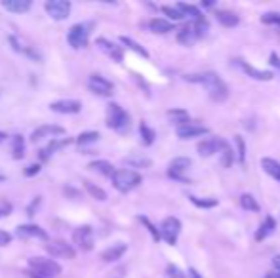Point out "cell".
Here are the masks:
<instances>
[{
    "instance_id": "cell-17",
    "label": "cell",
    "mask_w": 280,
    "mask_h": 278,
    "mask_svg": "<svg viewBox=\"0 0 280 278\" xmlns=\"http://www.w3.org/2000/svg\"><path fill=\"white\" fill-rule=\"evenodd\" d=\"M95 44H97V48H99L101 52H105L110 59H115L117 63H120V61L124 59V52H122V48L117 46L115 42H110V40H107V38L99 36V38L95 40Z\"/></svg>"
},
{
    "instance_id": "cell-4",
    "label": "cell",
    "mask_w": 280,
    "mask_h": 278,
    "mask_svg": "<svg viewBox=\"0 0 280 278\" xmlns=\"http://www.w3.org/2000/svg\"><path fill=\"white\" fill-rule=\"evenodd\" d=\"M107 126L110 130L124 131L130 126V114L119 103L107 105Z\"/></svg>"
},
{
    "instance_id": "cell-13",
    "label": "cell",
    "mask_w": 280,
    "mask_h": 278,
    "mask_svg": "<svg viewBox=\"0 0 280 278\" xmlns=\"http://www.w3.org/2000/svg\"><path fill=\"white\" fill-rule=\"evenodd\" d=\"M8 42L10 46L16 50L17 53H21V55H27L29 59H33V61H40L42 57H40V53L34 50L33 46H29V44L21 38V36H17V35H10L8 36Z\"/></svg>"
},
{
    "instance_id": "cell-43",
    "label": "cell",
    "mask_w": 280,
    "mask_h": 278,
    "mask_svg": "<svg viewBox=\"0 0 280 278\" xmlns=\"http://www.w3.org/2000/svg\"><path fill=\"white\" fill-rule=\"evenodd\" d=\"M193 25H195V29H196V35H198V38H202V36H206V35H208V31H210V25H208V21H206V18L196 19V21H193Z\"/></svg>"
},
{
    "instance_id": "cell-42",
    "label": "cell",
    "mask_w": 280,
    "mask_h": 278,
    "mask_svg": "<svg viewBox=\"0 0 280 278\" xmlns=\"http://www.w3.org/2000/svg\"><path fill=\"white\" fill-rule=\"evenodd\" d=\"M261 23H265V25L280 27V14L278 12H267V14L261 16Z\"/></svg>"
},
{
    "instance_id": "cell-5",
    "label": "cell",
    "mask_w": 280,
    "mask_h": 278,
    "mask_svg": "<svg viewBox=\"0 0 280 278\" xmlns=\"http://www.w3.org/2000/svg\"><path fill=\"white\" fill-rule=\"evenodd\" d=\"M29 269L34 272H40L50 278H55L61 272V265L53 259H46V257H31L29 259Z\"/></svg>"
},
{
    "instance_id": "cell-22",
    "label": "cell",
    "mask_w": 280,
    "mask_h": 278,
    "mask_svg": "<svg viewBox=\"0 0 280 278\" xmlns=\"http://www.w3.org/2000/svg\"><path fill=\"white\" fill-rule=\"evenodd\" d=\"M88 168H90L92 172H95V174L103 175V177H110V179H113V175L117 174L115 166L110 164V162H107V160H93V162L88 164Z\"/></svg>"
},
{
    "instance_id": "cell-45",
    "label": "cell",
    "mask_w": 280,
    "mask_h": 278,
    "mask_svg": "<svg viewBox=\"0 0 280 278\" xmlns=\"http://www.w3.org/2000/svg\"><path fill=\"white\" fill-rule=\"evenodd\" d=\"M164 278H185V274H183V270L179 269L178 265H168L166 267V274H164Z\"/></svg>"
},
{
    "instance_id": "cell-24",
    "label": "cell",
    "mask_w": 280,
    "mask_h": 278,
    "mask_svg": "<svg viewBox=\"0 0 280 278\" xmlns=\"http://www.w3.org/2000/svg\"><path fill=\"white\" fill-rule=\"evenodd\" d=\"M274 229H276V221H274V218L267 216L265 221L259 225V229H257V233H255V240L261 242V240H265V238H269V236L274 233Z\"/></svg>"
},
{
    "instance_id": "cell-16",
    "label": "cell",
    "mask_w": 280,
    "mask_h": 278,
    "mask_svg": "<svg viewBox=\"0 0 280 278\" xmlns=\"http://www.w3.org/2000/svg\"><path fill=\"white\" fill-rule=\"evenodd\" d=\"M63 133H65V128H63V126H58V124H44V126H40V128H36V130L33 131L31 141H33V143H38V141L44 137H58V135H63Z\"/></svg>"
},
{
    "instance_id": "cell-1",
    "label": "cell",
    "mask_w": 280,
    "mask_h": 278,
    "mask_svg": "<svg viewBox=\"0 0 280 278\" xmlns=\"http://www.w3.org/2000/svg\"><path fill=\"white\" fill-rule=\"evenodd\" d=\"M187 82L200 84L208 90V94L213 101H225L229 97V86L215 75V73H200V75H187Z\"/></svg>"
},
{
    "instance_id": "cell-19",
    "label": "cell",
    "mask_w": 280,
    "mask_h": 278,
    "mask_svg": "<svg viewBox=\"0 0 280 278\" xmlns=\"http://www.w3.org/2000/svg\"><path fill=\"white\" fill-rule=\"evenodd\" d=\"M69 143H71L69 139H53V141H50V145H48V147L40 149V151H38V158H40L42 162H48L53 153H58L60 149L67 147Z\"/></svg>"
},
{
    "instance_id": "cell-23",
    "label": "cell",
    "mask_w": 280,
    "mask_h": 278,
    "mask_svg": "<svg viewBox=\"0 0 280 278\" xmlns=\"http://www.w3.org/2000/svg\"><path fill=\"white\" fill-rule=\"evenodd\" d=\"M126 244H115V246H110V248H107V250H103L101 252V257L105 263H113V261H117V259H120L124 253H126Z\"/></svg>"
},
{
    "instance_id": "cell-49",
    "label": "cell",
    "mask_w": 280,
    "mask_h": 278,
    "mask_svg": "<svg viewBox=\"0 0 280 278\" xmlns=\"http://www.w3.org/2000/svg\"><path fill=\"white\" fill-rule=\"evenodd\" d=\"M269 63H271L274 69H278V71H280V57H278V55H276L274 52L271 53V57H269Z\"/></svg>"
},
{
    "instance_id": "cell-12",
    "label": "cell",
    "mask_w": 280,
    "mask_h": 278,
    "mask_svg": "<svg viewBox=\"0 0 280 278\" xmlns=\"http://www.w3.org/2000/svg\"><path fill=\"white\" fill-rule=\"evenodd\" d=\"M227 145V141L221 137H210V139H204V141H200L198 145H196V151H198V155L204 158L212 157V155H215V153H221L223 151V147Z\"/></svg>"
},
{
    "instance_id": "cell-52",
    "label": "cell",
    "mask_w": 280,
    "mask_h": 278,
    "mask_svg": "<svg viewBox=\"0 0 280 278\" xmlns=\"http://www.w3.org/2000/svg\"><path fill=\"white\" fill-rule=\"evenodd\" d=\"M272 267H274V270H276V272H280V253L272 257Z\"/></svg>"
},
{
    "instance_id": "cell-36",
    "label": "cell",
    "mask_w": 280,
    "mask_h": 278,
    "mask_svg": "<svg viewBox=\"0 0 280 278\" xmlns=\"http://www.w3.org/2000/svg\"><path fill=\"white\" fill-rule=\"evenodd\" d=\"M240 206H242L244 210H248V212H259L257 200H255L252 194H248V192H244V194L240 196Z\"/></svg>"
},
{
    "instance_id": "cell-33",
    "label": "cell",
    "mask_w": 280,
    "mask_h": 278,
    "mask_svg": "<svg viewBox=\"0 0 280 278\" xmlns=\"http://www.w3.org/2000/svg\"><path fill=\"white\" fill-rule=\"evenodd\" d=\"M139 135H141V141H143V145H147V147H149V145H153L154 137H156L154 130L147 126V122H141V124H139Z\"/></svg>"
},
{
    "instance_id": "cell-56",
    "label": "cell",
    "mask_w": 280,
    "mask_h": 278,
    "mask_svg": "<svg viewBox=\"0 0 280 278\" xmlns=\"http://www.w3.org/2000/svg\"><path fill=\"white\" fill-rule=\"evenodd\" d=\"M2 179H4V175H2V174H0V181H2Z\"/></svg>"
},
{
    "instance_id": "cell-9",
    "label": "cell",
    "mask_w": 280,
    "mask_h": 278,
    "mask_svg": "<svg viewBox=\"0 0 280 278\" xmlns=\"http://www.w3.org/2000/svg\"><path fill=\"white\" fill-rule=\"evenodd\" d=\"M179 233H181V221H179L178 218H166L160 223L162 238H164L168 244H172V246L178 242Z\"/></svg>"
},
{
    "instance_id": "cell-8",
    "label": "cell",
    "mask_w": 280,
    "mask_h": 278,
    "mask_svg": "<svg viewBox=\"0 0 280 278\" xmlns=\"http://www.w3.org/2000/svg\"><path fill=\"white\" fill-rule=\"evenodd\" d=\"M46 252L50 253L51 257H61V259H75V248L73 244L65 242V240H53V242L46 244Z\"/></svg>"
},
{
    "instance_id": "cell-20",
    "label": "cell",
    "mask_w": 280,
    "mask_h": 278,
    "mask_svg": "<svg viewBox=\"0 0 280 278\" xmlns=\"http://www.w3.org/2000/svg\"><path fill=\"white\" fill-rule=\"evenodd\" d=\"M237 63L240 65V69L246 73L248 77H252V79L255 80H272V73L271 71H259V69H255V67H252V65H248V63H244L242 59H237Z\"/></svg>"
},
{
    "instance_id": "cell-15",
    "label": "cell",
    "mask_w": 280,
    "mask_h": 278,
    "mask_svg": "<svg viewBox=\"0 0 280 278\" xmlns=\"http://www.w3.org/2000/svg\"><path fill=\"white\" fill-rule=\"evenodd\" d=\"M50 109L53 113L60 114H77L82 109V103L78 99H58V101H51Z\"/></svg>"
},
{
    "instance_id": "cell-41",
    "label": "cell",
    "mask_w": 280,
    "mask_h": 278,
    "mask_svg": "<svg viewBox=\"0 0 280 278\" xmlns=\"http://www.w3.org/2000/svg\"><path fill=\"white\" fill-rule=\"evenodd\" d=\"M160 10H162V14H166V16L172 19V23L185 18V16H183V14H181V12L178 10V6H162Z\"/></svg>"
},
{
    "instance_id": "cell-26",
    "label": "cell",
    "mask_w": 280,
    "mask_h": 278,
    "mask_svg": "<svg viewBox=\"0 0 280 278\" xmlns=\"http://www.w3.org/2000/svg\"><path fill=\"white\" fill-rule=\"evenodd\" d=\"M124 164H128L130 168H151V164H153V160L149 157H145V155H141V153H134V155H128L126 158H124Z\"/></svg>"
},
{
    "instance_id": "cell-55",
    "label": "cell",
    "mask_w": 280,
    "mask_h": 278,
    "mask_svg": "<svg viewBox=\"0 0 280 278\" xmlns=\"http://www.w3.org/2000/svg\"><path fill=\"white\" fill-rule=\"evenodd\" d=\"M6 139H8V135H6L4 131H0V143H2V141H6Z\"/></svg>"
},
{
    "instance_id": "cell-35",
    "label": "cell",
    "mask_w": 280,
    "mask_h": 278,
    "mask_svg": "<svg viewBox=\"0 0 280 278\" xmlns=\"http://www.w3.org/2000/svg\"><path fill=\"white\" fill-rule=\"evenodd\" d=\"M97 139H99V131H82L77 137V145L78 147H84V145L95 143Z\"/></svg>"
},
{
    "instance_id": "cell-6",
    "label": "cell",
    "mask_w": 280,
    "mask_h": 278,
    "mask_svg": "<svg viewBox=\"0 0 280 278\" xmlns=\"http://www.w3.org/2000/svg\"><path fill=\"white\" fill-rule=\"evenodd\" d=\"M193 166V160L189 157H178L174 158L168 166V175H170L172 179H176V181H181V183H189V179L185 177V172Z\"/></svg>"
},
{
    "instance_id": "cell-25",
    "label": "cell",
    "mask_w": 280,
    "mask_h": 278,
    "mask_svg": "<svg viewBox=\"0 0 280 278\" xmlns=\"http://www.w3.org/2000/svg\"><path fill=\"white\" fill-rule=\"evenodd\" d=\"M195 40H198V35H196L195 25H193V23H187V25L178 33V42L183 44V46H191Z\"/></svg>"
},
{
    "instance_id": "cell-37",
    "label": "cell",
    "mask_w": 280,
    "mask_h": 278,
    "mask_svg": "<svg viewBox=\"0 0 280 278\" xmlns=\"http://www.w3.org/2000/svg\"><path fill=\"white\" fill-rule=\"evenodd\" d=\"M84 189L92 194V198L99 200V202H105V200H107V192L103 191V189H99L97 185H93V183H90V181L84 183Z\"/></svg>"
},
{
    "instance_id": "cell-38",
    "label": "cell",
    "mask_w": 280,
    "mask_h": 278,
    "mask_svg": "<svg viewBox=\"0 0 280 278\" xmlns=\"http://www.w3.org/2000/svg\"><path fill=\"white\" fill-rule=\"evenodd\" d=\"M235 143H237V157L240 166L246 164V143H244V137L242 135H235Z\"/></svg>"
},
{
    "instance_id": "cell-50",
    "label": "cell",
    "mask_w": 280,
    "mask_h": 278,
    "mask_svg": "<svg viewBox=\"0 0 280 278\" xmlns=\"http://www.w3.org/2000/svg\"><path fill=\"white\" fill-rule=\"evenodd\" d=\"M38 204H40V196H36V198L33 200V204L27 208V214H29V216H34V210H36V206H38Z\"/></svg>"
},
{
    "instance_id": "cell-44",
    "label": "cell",
    "mask_w": 280,
    "mask_h": 278,
    "mask_svg": "<svg viewBox=\"0 0 280 278\" xmlns=\"http://www.w3.org/2000/svg\"><path fill=\"white\" fill-rule=\"evenodd\" d=\"M137 219H139V221H141V223H143V225L147 227V231H149V233L153 235L154 240L158 242V240H160V238H162L160 231H158V229H154V225H153V223H151V221H149V219L145 218V216H139V218H137Z\"/></svg>"
},
{
    "instance_id": "cell-27",
    "label": "cell",
    "mask_w": 280,
    "mask_h": 278,
    "mask_svg": "<svg viewBox=\"0 0 280 278\" xmlns=\"http://www.w3.org/2000/svg\"><path fill=\"white\" fill-rule=\"evenodd\" d=\"M215 19H217L223 27H227V29H233V27H237L238 23H240V18H238L237 14L227 12V10H219V12H215Z\"/></svg>"
},
{
    "instance_id": "cell-53",
    "label": "cell",
    "mask_w": 280,
    "mask_h": 278,
    "mask_svg": "<svg viewBox=\"0 0 280 278\" xmlns=\"http://www.w3.org/2000/svg\"><path fill=\"white\" fill-rule=\"evenodd\" d=\"M189 274H191V278H202V274L196 269H189Z\"/></svg>"
},
{
    "instance_id": "cell-14",
    "label": "cell",
    "mask_w": 280,
    "mask_h": 278,
    "mask_svg": "<svg viewBox=\"0 0 280 278\" xmlns=\"http://www.w3.org/2000/svg\"><path fill=\"white\" fill-rule=\"evenodd\" d=\"M88 88L92 90L95 96H110L113 94V82L107 79H103L101 75H92L90 79H88Z\"/></svg>"
},
{
    "instance_id": "cell-46",
    "label": "cell",
    "mask_w": 280,
    "mask_h": 278,
    "mask_svg": "<svg viewBox=\"0 0 280 278\" xmlns=\"http://www.w3.org/2000/svg\"><path fill=\"white\" fill-rule=\"evenodd\" d=\"M40 168H42V166H40V164H33V166H29V168H27L25 172H23V175H25V177H31V175H36V174H38V172H40Z\"/></svg>"
},
{
    "instance_id": "cell-28",
    "label": "cell",
    "mask_w": 280,
    "mask_h": 278,
    "mask_svg": "<svg viewBox=\"0 0 280 278\" xmlns=\"http://www.w3.org/2000/svg\"><path fill=\"white\" fill-rule=\"evenodd\" d=\"M149 29L156 33V35H166V33H170L174 31V23L168 21V19H162V18H154L149 21Z\"/></svg>"
},
{
    "instance_id": "cell-7",
    "label": "cell",
    "mask_w": 280,
    "mask_h": 278,
    "mask_svg": "<svg viewBox=\"0 0 280 278\" xmlns=\"http://www.w3.org/2000/svg\"><path fill=\"white\" fill-rule=\"evenodd\" d=\"M73 242L77 246L78 250H82V252H90L93 248V231L90 225H82V227H77L75 231H73Z\"/></svg>"
},
{
    "instance_id": "cell-40",
    "label": "cell",
    "mask_w": 280,
    "mask_h": 278,
    "mask_svg": "<svg viewBox=\"0 0 280 278\" xmlns=\"http://www.w3.org/2000/svg\"><path fill=\"white\" fill-rule=\"evenodd\" d=\"M189 200L195 204L196 208H215L217 206V198H198V196H189Z\"/></svg>"
},
{
    "instance_id": "cell-30",
    "label": "cell",
    "mask_w": 280,
    "mask_h": 278,
    "mask_svg": "<svg viewBox=\"0 0 280 278\" xmlns=\"http://www.w3.org/2000/svg\"><path fill=\"white\" fill-rule=\"evenodd\" d=\"M10 153H12V157L16 158V160H21V158L25 157V139H23V135L16 133L12 137V149H10Z\"/></svg>"
},
{
    "instance_id": "cell-18",
    "label": "cell",
    "mask_w": 280,
    "mask_h": 278,
    "mask_svg": "<svg viewBox=\"0 0 280 278\" xmlns=\"http://www.w3.org/2000/svg\"><path fill=\"white\" fill-rule=\"evenodd\" d=\"M17 236H21V238H38V240H48V233H46L44 229H40L38 225H33V223L17 227Z\"/></svg>"
},
{
    "instance_id": "cell-48",
    "label": "cell",
    "mask_w": 280,
    "mask_h": 278,
    "mask_svg": "<svg viewBox=\"0 0 280 278\" xmlns=\"http://www.w3.org/2000/svg\"><path fill=\"white\" fill-rule=\"evenodd\" d=\"M10 212H12V204H8V202H0V218H6Z\"/></svg>"
},
{
    "instance_id": "cell-2",
    "label": "cell",
    "mask_w": 280,
    "mask_h": 278,
    "mask_svg": "<svg viewBox=\"0 0 280 278\" xmlns=\"http://www.w3.org/2000/svg\"><path fill=\"white\" fill-rule=\"evenodd\" d=\"M95 27V21H82V23H77L69 29L67 33V42L71 48L75 50H80V48H86L88 46V40H90V35H92V29Z\"/></svg>"
},
{
    "instance_id": "cell-39",
    "label": "cell",
    "mask_w": 280,
    "mask_h": 278,
    "mask_svg": "<svg viewBox=\"0 0 280 278\" xmlns=\"http://www.w3.org/2000/svg\"><path fill=\"white\" fill-rule=\"evenodd\" d=\"M219 155H221V164H223V168H231L233 160H235V151H233V147H231L229 143L223 147V151H221Z\"/></svg>"
},
{
    "instance_id": "cell-29",
    "label": "cell",
    "mask_w": 280,
    "mask_h": 278,
    "mask_svg": "<svg viewBox=\"0 0 280 278\" xmlns=\"http://www.w3.org/2000/svg\"><path fill=\"white\" fill-rule=\"evenodd\" d=\"M261 168L267 175H271L272 179L280 183V162L274 158H261Z\"/></svg>"
},
{
    "instance_id": "cell-21",
    "label": "cell",
    "mask_w": 280,
    "mask_h": 278,
    "mask_svg": "<svg viewBox=\"0 0 280 278\" xmlns=\"http://www.w3.org/2000/svg\"><path fill=\"white\" fill-rule=\"evenodd\" d=\"M2 8L14 14H25L33 8V2L31 0H2Z\"/></svg>"
},
{
    "instance_id": "cell-51",
    "label": "cell",
    "mask_w": 280,
    "mask_h": 278,
    "mask_svg": "<svg viewBox=\"0 0 280 278\" xmlns=\"http://www.w3.org/2000/svg\"><path fill=\"white\" fill-rule=\"evenodd\" d=\"M25 274L29 278H50V276H46V274H40V272H34V270H31V269L27 270Z\"/></svg>"
},
{
    "instance_id": "cell-47",
    "label": "cell",
    "mask_w": 280,
    "mask_h": 278,
    "mask_svg": "<svg viewBox=\"0 0 280 278\" xmlns=\"http://www.w3.org/2000/svg\"><path fill=\"white\" fill-rule=\"evenodd\" d=\"M10 242H12V235L0 229V246H8Z\"/></svg>"
},
{
    "instance_id": "cell-31",
    "label": "cell",
    "mask_w": 280,
    "mask_h": 278,
    "mask_svg": "<svg viewBox=\"0 0 280 278\" xmlns=\"http://www.w3.org/2000/svg\"><path fill=\"white\" fill-rule=\"evenodd\" d=\"M178 10L183 14V16H189V18H193L196 21V19H202V12H200V8L198 6H193V4H185V2H179L178 4Z\"/></svg>"
},
{
    "instance_id": "cell-34",
    "label": "cell",
    "mask_w": 280,
    "mask_h": 278,
    "mask_svg": "<svg viewBox=\"0 0 280 278\" xmlns=\"http://www.w3.org/2000/svg\"><path fill=\"white\" fill-rule=\"evenodd\" d=\"M120 42L124 44V46H128L130 50H134V52H136V53H139L141 57H149V52L145 50V48H143V46H141V44H137L136 40H132L130 36H120Z\"/></svg>"
},
{
    "instance_id": "cell-3",
    "label": "cell",
    "mask_w": 280,
    "mask_h": 278,
    "mask_svg": "<svg viewBox=\"0 0 280 278\" xmlns=\"http://www.w3.org/2000/svg\"><path fill=\"white\" fill-rule=\"evenodd\" d=\"M143 181V177L136 170H117V174L113 175V185L120 192H130L137 189Z\"/></svg>"
},
{
    "instance_id": "cell-11",
    "label": "cell",
    "mask_w": 280,
    "mask_h": 278,
    "mask_svg": "<svg viewBox=\"0 0 280 278\" xmlns=\"http://www.w3.org/2000/svg\"><path fill=\"white\" fill-rule=\"evenodd\" d=\"M210 131V128H206L198 122L189 120L183 126H178L176 128V133H178L179 139H193V137H200V135H206Z\"/></svg>"
},
{
    "instance_id": "cell-10",
    "label": "cell",
    "mask_w": 280,
    "mask_h": 278,
    "mask_svg": "<svg viewBox=\"0 0 280 278\" xmlns=\"http://www.w3.org/2000/svg\"><path fill=\"white\" fill-rule=\"evenodd\" d=\"M46 12L51 19L63 21L71 14V2L69 0H50V2H46Z\"/></svg>"
},
{
    "instance_id": "cell-54",
    "label": "cell",
    "mask_w": 280,
    "mask_h": 278,
    "mask_svg": "<svg viewBox=\"0 0 280 278\" xmlns=\"http://www.w3.org/2000/svg\"><path fill=\"white\" fill-rule=\"evenodd\" d=\"M265 278H280V272H276V270H274V272H267Z\"/></svg>"
},
{
    "instance_id": "cell-32",
    "label": "cell",
    "mask_w": 280,
    "mask_h": 278,
    "mask_svg": "<svg viewBox=\"0 0 280 278\" xmlns=\"http://www.w3.org/2000/svg\"><path fill=\"white\" fill-rule=\"evenodd\" d=\"M168 116H170V120L176 124V126H183L187 122L191 120L189 118V113H187L185 109H170L168 111Z\"/></svg>"
}]
</instances>
